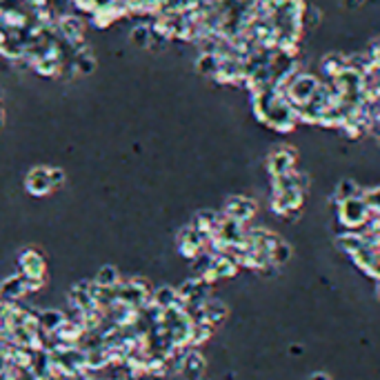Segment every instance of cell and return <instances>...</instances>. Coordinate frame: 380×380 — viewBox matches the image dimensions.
<instances>
[{
    "mask_svg": "<svg viewBox=\"0 0 380 380\" xmlns=\"http://www.w3.org/2000/svg\"><path fill=\"white\" fill-rule=\"evenodd\" d=\"M369 218H372V211L362 196L345 200L338 205V221L345 227V232H360V229H365V225L369 223Z\"/></svg>",
    "mask_w": 380,
    "mask_h": 380,
    "instance_id": "cell-1",
    "label": "cell"
},
{
    "mask_svg": "<svg viewBox=\"0 0 380 380\" xmlns=\"http://www.w3.org/2000/svg\"><path fill=\"white\" fill-rule=\"evenodd\" d=\"M20 276L27 278V280H43L45 276V261H43V256H40L38 251L34 249H27L22 256H20Z\"/></svg>",
    "mask_w": 380,
    "mask_h": 380,
    "instance_id": "cell-2",
    "label": "cell"
},
{
    "mask_svg": "<svg viewBox=\"0 0 380 380\" xmlns=\"http://www.w3.org/2000/svg\"><path fill=\"white\" fill-rule=\"evenodd\" d=\"M254 214H256V202L254 200H249L245 196H234V198L227 200V207H225L227 218H234V221L245 225Z\"/></svg>",
    "mask_w": 380,
    "mask_h": 380,
    "instance_id": "cell-3",
    "label": "cell"
},
{
    "mask_svg": "<svg viewBox=\"0 0 380 380\" xmlns=\"http://www.w3.org/2000/svg\"><path fill=\"white\" fill-rule=\"evenodd\" d=\"M25 185H27V189H30L32 194L45 196L47 192H51V189H53V185H51V169H47V167L32 169L30 173H27Z\"/></svg>",
    "mask_w": 380,
    "mask_h": 380,
    "instance_id": "cell-4",
    "label": "cell"
},
{
    "mask_svg": "<svg viewBox=\"0 0 380 380\" xmlns=\"http://www.w3.org/2000/svg\"><path fill=\"white\" fill-rule=\"evenodd\" d=\"M294 160H296V156H294V152H289V149H278V152H274L269 156V160H267V167H269V171H271V176L274 178H278V176H284V173H291L294 169Z\"/></svg>",
    "mask_w": 380,
    "mask_h": 380,
    "instance_id": "cell-5",
    "label": "cell"
},
{
    "mask_svg": "<svg viewBox=\"0 0 380 380\" xmlns=\"http://www.w3.org/2000/svg\"><path fill=\"white\" fill-rule=\"evenodd\" d=\"M152 305L158 307L160 311H167V309H173V307H183V301H181V296H178V289H173V287H158L152 294Z\"/></svg>",
    "mask_w": 380,
    "mask_h": 380,
    "instance_id": "cell-6",
    "label": "cell"
},
{
    "mask_svg": "<svg viewBox=\"0 0 380 380\" xmlns=\"http://www.w3.org/2000/svg\"><path fill=\"white\" fill-rule=\"evenodd\" d=\"M25 294H27V284H25L22 276H11L0 284V301L3 303H13V301H18V298H22Z\"/></svg>",
    "mask_w": 380,
    "mask_h": 380,
    "instance_id": "cell-7",
    "label": "cell"
},
{
    "mask_svg": "<svg viewBox=\"0 0 380 380\" xmlns=\"http://www.w3.org/2000/svg\"><path fill=\"white\" fill-rule=\"evenodd\" d=\"M65 322H67V318L58 309H47V311H43V314L38 316L40 332H47V334H56Z\"/></svg>",
    "mask_w": 380,
    "mask_h": 380,
    "instance_id": "cell-8",
    "label": "cell"
},
{
    "mask_svg": "<svg viewBox=\"0 0 380 380\" xmlns=\"http://www.w3.org/2000/svg\"><path fill=\"white\" fill-rule=\"evenodd\" d=\"M358 196H362V189L358 187V183L356 181H351V178H345V181H341L336 185V192H334V200L341 205V202H345V200H351V198H358Z\"/></svg>",
    "mask_w": 380,
    "mask_h": 380,
    "instance_id": "cell-9",
    "label": "cell"
},
{
    "mask_svg": "<svg viewBox=\"0 0 380 380\" xmlns=\"http://www.w3.org/2000/svg\"><path fill=\"white\" fill-rule=\"evenodd\" d=\"M98 284V287H107V289H114L120 284V274H118V269L114 265H105L98 269V274H96V280H93Z\"/></svg>",
    "mask_w": 380,
    "mask_h": 380,
    "instance_id": "cell-10",
    "label": "cell"
},
{
    "mask_svg": "<svg viewBox=\"0 0 380 380\" xmlns=\"http://www.w3.org/2000/svg\"><path fill=\"white\" fill-rule=\"evenodd\" d=\"M205 316H207V322L211 325V327H216L221 320H225L227 307L221 301H216V298H209V301L205 303Z\"/></svg>",
    "mask_w": 380,
    "mask_h": 380,
    "instance_id": "cell-11",
    "label": "cell"
},
{
    "mask_svg": "<svg viewBox=\"0 0 380 380\" xmlns=\"http://www.w3.org/2000/svg\"><path fill=\"white\" fill-rule=\"evenodd\" d=\"M362 198H365V202H367L372 216H378L380 218V187H374V189H369V192H362Z\"/></svg>",
    "mask_w": 380,
    "mask_h": 380,
    "instance_id": "cell-12",
    "label": "cell"
},
{
    "mask_svg": "<svg viewBox=\"0 0 380 380\" xmlns=\"http://www.w3.org/2000/svg\"><path fill=\"white\" fill-rule=\"evenodd\" d=\"M289 256H291V247L287 245V242H280V240H278V245L274 247V251H271V265L287 263Z\"/></svg>",
    "mask_w": 380,
    "mask_h": 380,
    "instance_id": "cell-13",
    "label": "cell"
},
{
    "mask_svg": "<svg viewBox=\"0 0 380 380\" xmlns=\"http://www.w3.org/2000/svg\"><path fill=\"white\" fill-rule=\"evenodd\" d=\"M131 43L138 47H149V43H152V30L149 27H136L131 32Z\"/></svg>",
    "mask_w": 380,
    "mask_h": 380,
    "instance_id": "cell-14",
    "label": "cell"
},
{
    "mask_svg": "<svg viewBox=\"0 0 380 380\" xmlns=\"http://www.w3.org/2000/svg\"><path fill=\"white\" fill-rule=\"evenodd\" d=\"M76 67H78V72H80V74H91V72H93V67H96V63H93L91 56L85 58V53H83V56H78V58H76Z\"/></svg>",
    "mask_w": 380,
    "mask_h": 380,
    "instance_id": "cell-15",
    "label": "cell"
},
{
    "mask_svg": "<svg viewBox=\"0 0 380 380\" xmlns=\"http://www.w3.org/2000/svg\"><path fill=\"white\" fill-rule=\"evenodd\" d=\"M63 183H65V173L60 169H51V185H53V189H58Z\"/></svg>",
    "mask_w": 380,
    "mask_h": 380,
    "instance_id": "cell-16",
    "label": "cell"
},
{
    "mask_svg": "<svg viewBox=\"0 0 380 380\" xmlns=\"http://www.w3.org/2000/svg\"><path fill=\"white\" fill-rule=\"evenodd\" d=\"M311 380H329L325 374H316V376H311Z\"/></svg>",
    "mask_w": 380,
    "mask_h": 380,
    "instance_id": "cell-17",
    "label": "cell"
},
{
    "mask_svg": "<svg viewBox=\"0 0 380 380\" xmlns=\"http://www.w3.org/2000/svg\"><path fill=\"white\" fill-rule=\"evenodd\" d=\"M378 296H380V280H378Z\"/></svg>",
    "mask_w": 380,
    "mask_h": 380,
    "instance_id": "cell-18",
    "label": "cell"
}]
</instances>
